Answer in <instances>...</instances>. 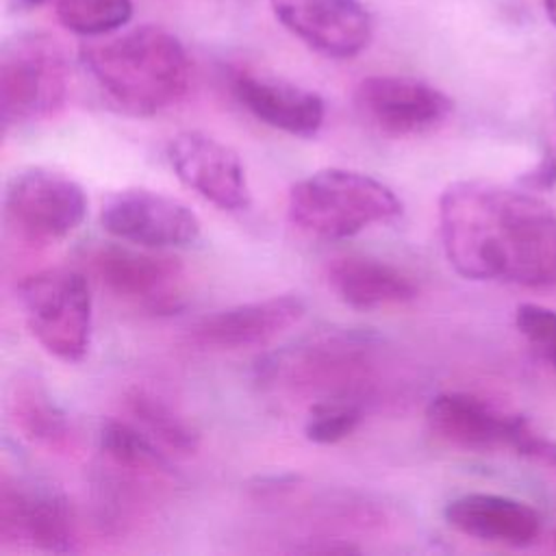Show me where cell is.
I'll return each mask as SVG.
<instances>
[{
    "label": "cell",
    "mask_w": 556,
    "mask_h": 556,
    "mask_svg": "<svg viewBox=\"0 0 556 556\" xmlns=\"http://www.w3.org/2000/svg\"><path fill=\"white\" fill-rule=\"evenodd\" d=\"M443 252L467 280L519 287L556 282V213L534 191L458 180L439 198Z\"/></svg>",
    "instance_id": "cell-1"
},
{
    "label": "cell",
    "mask_w": 556,
    "mask_h": 556,
    "mask_svg": "<svg viewBox=\"0 0 556 556\" xmlns=\"http://www.w3.org/2000/svg\"><path fill=\"white\" fill-rule=\"evenodd\" d=\"M80 59L104 98L130 115H156L189 87L187 50L161 26L143 24L93 41L83 48Z\"/></svg>",
    "instance_id": "cell-2"
},
{
    "label": "cell",
    "mask_w": 556,
    "mask_h": 556,
    "mask_svg": "<svg viewBox=\"0 0 556 556\" xmlns=\"http://www.w3.org/2000/svg\"><path fill=\"white\" fill-rule=\"evenodd\" d=\"M287 215L295 228L319 239H348L376 224L395 222L402 202L378 178L326 167L289 189Z\"/></svg>",
    "instance_id": "cell-3"
},
{
    "label": "cell",
    "mask_w": 556,
    "mask_h": 556,
    "mask_svg": "<svg viewBox=\"0 0 556 556\" xmlns=\"http://www.w3.org/2000/svg\"><path fill=\"white\" fill-rule=\"evenodd\" d=\"M70 67L59 41L43 33H24L0 54L2 128L54 117L67 102Z\"/></svg>",
    "instance_id": "cell-4"
},
{
    "label": "cell",
    "mask_w": 556,
    "mask_h": 556,
    "mask_svg": "<svg viewBox=\"0 0 556 556\" xmlns=\"http://www.w3.org/2000/svg\"><path fill=\"white\" fill-rule=\"evenodd\" d=\"M374 343L356 332H324L267 363V376L317 400H361L371 387Z\"/></svg>",
    "instance_id": "cell-5"
},
{
    "label": "cell",
    "mask_w": 556,
    "mask_h": 556,
    "mask_svg": "<svg viewBox=\"0 0 556 556\" xmlns=\"http://www.w3.org/2000/svg\"><path fill=\"white\" fill-rule=\"evenodd\" d=\"M26 326L37 343L65 363L85 358L91 343V295L80 271L50 267L17 287Z\"/></svg>",
    "instance_id": "cell-6"
},
{
    "label": "cell",
    "mask_w": 556,
    "mask_h": 556,
    "mask_svg": "<svg viewBox=\"0 0 556 556\" xmlns=\"http://www.w3.org/2000/svg\"><path fill=\"white\" fill-rule=\"evenodd\" d=\"M87 215V195L67 174L50 167L17 172L4 191V219L13 235L33 248L70 237Z\"/></svg>",
    "instance_id": "cell-7"
},
{
    "label": "cell",
    "mask_w": 556,
    "mask_h": 556,
    "mask_svg": "<svg viewBox=\"0 0 556 556\" xmlns=\"http://www.w3.org/2000/svg\"><path fill=\"white\" fill-rule=\"evenodd\" d=\"M0 543L39 552L74 549L76 519L70 502L48 484L2 473Z\"/></svg>",
    "instance_id": "cell-8"
},
{
    "label": "cell",
    "mask_w": 556,
    "mask_h": 556,
    "mask_svg": "<svg viewBox=\"0 0 556 556\" xmlns=\"http://www.w3.org/2000/svg\"><path fill=\"white\" fill-rule=\"evenodd\" d=\"M85 263L106 291L126 302L154 313H169L180 304L185 267L169 254L102 243L85 254Z\"/></svg>",
    "instance_id": "cell-9"
},
{
    "label": "cell",
    "mask_w": 556,
    "mask_h": 556,
    "mask_svg": "<svg viewBox=\"0 0 556 556\" xmlns=\"http://www.w3.org/2000/svg\"><path fill=\"white\" fill-rule=\"evenodd\" d=\"M100 224L111 237L150 250L182 248L200 237V219L185 202L141 187L106 195Z\"/></svg>",
    "instance_id": "cell-10"
},
{
    "label": "cell",
    "mask_w": 556,
    "mask_h": 556,
    "mask_svg": "<svg viewBox=\"0 0 556 556\" xmlns=\"http://www.w3.org/2000/svg\"><path fill=\"white\" fill-rule=\"evenodd\" d=\"M361 115L382 135L415 137L445 124L454 102L439 87L410 76H367L356 85Z\"/></svg>",
    "instance_id": "cell-11"
},
{
    "label": "cell",
    "mask_w": 556,
    "mask_h": 556,
    "mask_svg": "<svg viewBox=\"0 0 556 556\" xmlns=\"http://www.w3.org/2000/svg\"><path fill=\"white\" fill-rule=\"evenodd\" d=\"M426 424L443 443L465 452L521 450L530 424L471 393H439L426 406Z\"/></svg>",
    "instance_id": "cell-12"
},
{
    "label": "cell",
    "mask_w": 556,
    "mask_h": 556,
    "mask_svg": "<svg viewBox=\"0 0 556 556\" xmlns=\"http://www.w3.org/2000/svg\"><path fill=\"white\" fill-rule=\"evenodd\" d=\"M167 159L176 176L222 211L239 213L252 202L239 154L215 137L185 130L169 139Z\"/></svg>",
    "instance_id": "cell-13"
},
{
    "label": "cell",
    "mask_w": 556,
    "mask_h": 556,
    "mask_svg": "<svg viewBox=\"0 0 556 556\" xmlns=\"http://www.w3.org/2000/svg\"><path fill=\"white\" fill-rule=\"evenodd\" d=\"M276 20L311 50L352 59L371 41V17L358 0H269Z\"/></svg>",
    "instance_id": "cell-14"
},
{
    "label": "cell",
    "mask_w": 556,
    "mask_h": 556,
    "mask_svg": "<svg viewBox=\"0 0 556 556\" xmlns=\"http://www.w3.org/2000/svg\"><path fill=\"white\" fill-rule=\"evenodd\" d=\"M300 295L282 293L215 311L193 324L189 337L200 348L245 350L274 341L304 317Z\"/></svg>",
    "instance_id": "cell-15"
},
{
    "label": "cell",
    "mask_w": 556,
    "mask_h": 556,
    "mask_svg": "<svg viewBox=\"0 0 556 556\" xmlns=\"http://www.w3.org/2000/svg\"><path fill=\"white\" fill-rule=\"evenodd\" d=\"M232 91L258 122L287 135L313 137L324 124L321 96L295 83L243 70L232 76Z\"/></svg>",
    "instance_id": "cell-16"
},
{
    "label": "cell",
    "mask_w": 556,
    "mask_h": 556,
    "mask_svg": "<svg viewBox=\"0 0 556 556\" xmlns=\"http://www.w3.org/2000/svg\"><path fill=\"white\" fill-rule=\"evenodd\" d=\"M443 517L465 536L508 547H528L541 534V517L530 504L495 493L458 495L447 502Z\"/></svg>",
    "instance_id": "cell-17"
},
{
    "label": "cell",
    "mask_w": 556,
    "mask_h": 556,
    "mask_svg": "<svg viewBox=\"0 0 556 556\" xmlns=\"http://www.w3.org/2000/svg\"><path fill=\"white\" fill-rule=\"evenodd\" d=\"M326 280L337 298L356 311L400 306L417 298V285L408 274L361 254L330 258L326 263Z\"/></svg>",
    "instance_id": "cell-18"
},
{
    "label": "cell",
    "mask_w": 556,
    "mask_h": 556,
    "mask_svg": "<svg viewBox=\"0 0 556 556\" xmlns=\"http://www.w3.org/2000/svg\"><path fill=\"white\" fill-rule=\"evenodd\" d=\"M9 410L15 430L35 447L54 456L78 454L80 439L74 424L39 380L20 378L13 384Z\"/></svg>",
    "instance_id": "cell-19"
},
{
    "label": "cell",
    "mask_w": 556,
    "mask_h": 556,
    "mask_svg": "<svg viewBox=\"0 0 556 556\" xmlns=\"http://www.w3.org/2000/svg\"><path fill=\"white\" fill-rule=\"evenodd\" d=\"M100 450L111 467L135 480H161L172 476V465L161 445L137 424L109 419L100 430Z\"/></svg>",
    "instance_id": "cell-20"
},
{
    "label": "cell",
    "mask_w": 556,
    "mask_h": 556,
    "mask_svg": "<svg viewBox=\"0 0 556 556\" xmlns=\"http://www.w3.org/2000/svg\"><path fill=\"white\" fill-rule=\"evenodd\" d=\"M124 406L135 424L163 450L178 456H191L198 452L200 432L189 419H185V415L156 393L135 387L124 395Z\"/></svg>",
    "instance_id": "cell-21"
},
{
    "label": "cell",
    "mask_w": 556,
    "mask_h": 556,
    "mask_svg": "<svg viewBox=\"0 0 556 556\" xmlns=\"http://www.w3.org/2000/svg\"><path fill=\"white\" fill-rule=\"evenodd\" d=\"M59 22L83 37L111 35L132 17L130 0H54Z\"/></svg>",
    "instance_id": "cell-22"
},
{
    "label": "cell",
    "mask_w": 556,
    "mask_h": 556,
    "mask_svg": "<svg viewBox=\"0 0 556 556\" xmlns=\"http://www.w3.org/2000/svg\"><path fill=\"white\" fill-rule=\"evenodd\" d=\"M361 419V400H317L308 406L304 434L319 445L339 443L358 428Z\"/></svg>",
    "instance_id": "cell-23"
},
{
    "label": "cell",
    "mask_w": 556,
    "mask_h": 556,
    "mask_svg": "<svg viewBox=\"0 0 556 556\" xmlns=\"http://www.w3.org/2000/svg\"><path fill=\"white\" fill-rule=\"evenodd\" d=\"M515 326L528 345L556 369V311L541 304H519Z\"/></svg>",
    "instance_id": "cell-24"
},
{
    "label": "cell",
    "mask_w": 556,
    "mask_h": 556,
    "mask_svg": "<svg viewBox=\"0 0 556 556\" xmlns=\"http://www.w3.org/2000/svg\"><path fill=\"white\" fill-rule=\"evenodd\" d=\"M519 187L528 189V191H547L556 185V156L552 154V150H545L541 154V159L517 178Z\"/></svg>",
    "instance_id": "cell-25"
},
{
    "label": "cell",
    "mask_w": 556,
    "mask_h": 556,
    "mask_svg": "<svg viewBox=\"0 0 556 556\" xmlns=\"http://www.w3.org/2000/svg\"><path fill=\"white\" fill-rule=\"evenodd\" d=\"M523 456H530L534 460H541L545 465H554L556 467V441L541 437L536 430L530 432V437L526 439L523 447H521Z\"/></svg>",
    "instance_id": "cell-26"
},
{
    "label": "cell",
    "mask_w": 556,
    "mask_h": 556,
    "mask_svg": "<svg viewBox=\"0 0 556 556\" xmlns=\"http://www.w3.org/2000/svg\"><path fill=\"white\" fill-rule=\"evenodd\" d=\"M543 9H545V15L549 17V22L556 26V0H543Z\"/></svg>",
    "instance_id": "cell-27"
},
{
    "label": "cell",
    "mask_w": 556,
    "mask_h": 556,
    "mask_svg": "<svg viewBox=\"0 0 556 556\" xmlns=\"http://www.w3.org/2000/svg\"><path fill=\"white\" fill-rule=\"evenodd\" d=\"M554 545H556V532H554Z\"/></svg>",
    "instance_id": "cell-28"
}]
</instances>
